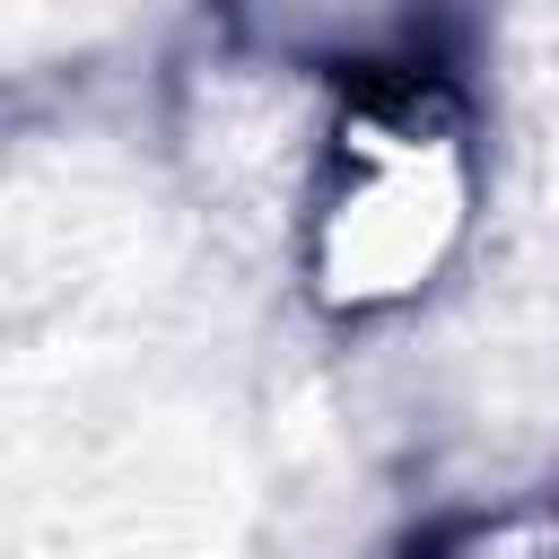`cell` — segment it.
Returning a JSON list of instances; mask_svg holds the SVG:
<instances>
[{
	"label": "cell",
	"instance_id": "6da1fadb",
	"mask_svg": "<svg viewBox=\"0 0 559 559\" xmlns=\"http://www.w3.org/2000/svg\"><path fill=\"white\" fill-rule=\"evenodd\" d=\"M463 218V105L437 61H367L341 96L314 201V280L332 306L419 288Z\"/></svg>",
	"mask_w": 559,
	"mask_h": 559
},
{
	"label": "cell",
	"instance_id": "7a4b0ae2",
	"mask_svg": "<svg viewBox=\"0 0 559 559\" xmlns=\"http://www.w3.org/2000/svg\"><path fill=\"white\" fill-rule=\"evenodd\" d=\"M402 559H559V507H515V515H463Z\"/></svg>",
	"mask_w": 559,
	"mask_h": 559
}]
</instances>
